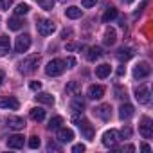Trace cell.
Returning <instances> with one entry per match:
<instances>
[{
  "label": "cell",
  "instance_id": "cell-1",
  "mask_svg": "<svg viewBox=\"0 0 153 153\" xmlns=\"http://www.w3.org/2000/svg\"><path fill=\"white\" fill-rule=\"evenodd\" d=\"M72 121L79 126V130H81V135L85 137V139H88V140H94V135H96V130H94V126L87 121V119H83V117H79L78 114H72Z\"/></svg>",
  "mask_w": 153,
  "mask_h": 153
},
{
  "label": "cell",
  "instance_id": "cell-2",
  "mask_svg": "<svg viewBox=\"0 0 153 153\" xmlns=\"http://www.w3.org/2000/svg\"><path fill=\"white\" fill-rule=\"evenodd\" d=\"M38 63H40V56H38V54L27 56L24 61H20V63H18V70H20L22 74H31V72H34V70H36Z\"/></svg>",
  "mask_w": 153,
  "mask_h": 153
},
{
  "label": "cell",
  "instance_id": "cell-3",
  "mask_svg": "<svg viewBox=\"0 0 153 153\" xmlns=\"http://www.w3.org/2000/svg\"><path fill=\"white\" fill-rule=\"evenodd\" d=\"M65 59H51L49 63H47V67H45V74L47 76H61L63 72H65Z\"/></svg>",
  "mask_w": 153,
  "mask_h": 153
},
{
  "label": "cell",
  "instance_id": "cell-4",
  "mask_svg": "<svg viewBox=\"0 0 153 153\" xmlns=\"http://www.w3.org/2000/svg\"><path fill=\"white\" fill-rule=\"evenodd\" d=\"M36 29H38V33H40L42 36H49V34H52V33L56 31V25H54V22H52V20L40 18V20H38V24H36Z\"/></svg>",
  "mask_w": 153,
  "mask_h": 153
},
{
  "label": "cell",
  "instance_id": "cell-5",
  "mask_svg": "<svg viewBox=\"0 0 153 153\" xmlns=\"http://www.w3.org/2000/svg\"><path fill=\"white\" fill-rule=\"evenodd\" d=\"M119 140H121V135H119L117 130H108V131L103 133V144L106 148H115L119 144Z\"/></svg>",
  "mask_w": 153,
  "mask_h": 153
},
{
  "label": "cell",
  "instance_id": "cell-6",
  "mask_svg": "<svg viewBox=\"0 0 153 153\" xmlns=\"http://www.w3.org/2000/svg\"><path fill=\"white\" fill-rule=\"evenodd\" d=\"M149 72H151V67H149L148 61H139L133 67V76L137 79H142V78H146V76H149Z\"/></svg>",
  "mask_w": 153,
  "mask_h": 153
},
{
  "label": "cell",
  "instance_id": "cell-7",
  "mask_svg": "<svg viewBox=\"0 0 153 153\" xmlns=\"http://www.w3.org/2000/svg\"><path fill=\"white\" fill-rule=\"evenodd\" d=\"M20 103L16 97L13 96H0V108H6V110H18Z\"/></svg>",
  "mask_w": 153,
  "mask_h": 153
},
{
  "label": "cell",
  "instance_id": "cell-8",
  "mask_svg": "<svg viewBox=\"0 0 153 153\" xmlns=\"http://www.w3.org/2000/svg\"><path fill=\"white\" fill-rule=\"evenodd\" d=\"M31 47V36L29 34H20L16 38V43H15V51L16 52H27Z\"/></svg>",
  "mask_w": 153,
  "mask_h": 153
},
{
  "label": "cell",
  "instance_id": "cell-9",
  "mask_svg": "<svg viewBox=\"0 0 153 153\" xmlns=\"http://www.w3.org/2000/svg\"><path fill=\"white\" fill-rule=\"evenodd\" d=\"M94 115H97L101 121H110L112 117V106L110 105H99L97 108H94Z\"/></svg>",
  "mask_w": 153,
  "mask_h": 153
},
{
  "label": "cell",
  "instance_id": "cell-10",
  "mask_svg": "<svg viewBox=\"0 0 153 153\" xmlns=\"http://www.w3.org/2000/svg\"><path fill=\"white\" fill-rule=\"evenodd\" d=\"M139 133L144 139H151L153 137V124H151V119L149 117H144L142 119V124L139 126Z\"/></svg>",
  "mask_w": 153,
  "mask_h": 153
},
{
  "label": "cell",
  "instance_id": "cell-11",
  "mask_svg": "<svg viewBox=\"0 0 153 153\" xmlns=\"http://www.w3.org/2000/svg\"><path fill=\"white\" fill-rule=\"evenodd\" d=\"M135 99H137L140 105H148V103L151 101V92H149V88H148V87L137 88V90H135Z\"/></svg>",
  "mask_w": 153,
  "mask_h": 153
},
{
  "label": "cell",
  "instance_id": "cell-12",
  "mask_svg": "<svg viewBox=\"0 0 153 153\" xmlns=\"http://www.w3.org/2000/svg\"><path fill=\"white\" fill-rule=\"evenodd\" d=\"M133 114H135V108H133V105H130V103H124V105H121V108H119V117H121L123 121H128L130 117H133Z\"/></svg>",
  "mask_w": 153,
  "mask_h": 153
},
{
  "label": "cell",
  "instance_id": "cell-13",
  "mask_svg": "<svg viewBox=\"0 0 153 153\" xmlns=\"http://www.w3.org/2000/svg\"><path fill=\"white\" fill-rule=\"evenodd\" d=\"M7 126L11 128V130H24L25 128V121H24V117H16V115H11V117H7Z\"/></svg>",
  "mask_w": 153,
  "mask_h": 153
},
{
  "label": "cell",
  "instance_id": "cell-14",
  "mask_svg": "<svg viewBox=\"0 0 153 153\" xmlns=\"http://www.w3.org/2000/svg\"><path fill=\"white\" fill-rule=\"evenodd\" d=\"M105 96V87H101V85H92L90 88H88V99H101Z\"/></svg>",
  "mask_w": 153,
  "mask_h": 153
},
{
  "label": "cell",
  "instance_id": "cell-15",
  "mask_svg": "<svg viewBox=\"0 0 153 153\" xmlns=\"http://www.w3.org/2000/svg\"><path fill=\"white\" fill-rule=\"evenodd\" d=\"M74 139V131L70 128H58V140L59 142H70Z\"/></svg>",
  "mask_w": 153,
  "mask_h": 153
},
{
  "label": "cell",
  "instance_id": "cell-16",
  "mask_svg": "<svg viewBox=\"0 0 153 153\" xmlns=\"http://www.w3.org/2000/svg\"><path fill=\"white\" fill-rule=\"evenodd\" d=\"M7 148H11V149H20V148H24V137H22V135H9V139H7Z\"/></svg>",
  "mask_w": 153,
  "mask_h": 153
},
{
  "label": "cell",
  "instance_id": "cell-17",
  "mask_svg": "<svg viewBox=\"0 0 153 153\" xmlns=\"http://www.w3.org/2000/svg\"><path fill=\"white\" fill-rule=\"evenodd\" d=\"M133 54H135V52H133V49H130V47H121V49L117 51V54H115V56H117V59H119V61H128V59H131V58H133Z\"/></svg>",
  "mask_w": 153,
  "mask_h": 153
},
{
  "label": "cell",
  "instance_id": "cell-18",
  "mask_svg": "<svg viewBox=\"0 0 153 153\" xmlns=\"http://www.w3.org/2000/svg\"><path fill=\"white\" fill-rule=\"evenodd\" d=\"M110 72H112V67H110L108 63H103V65L96 67V76H97L99 79H105V78H108V76H110Z\"/></svg>",
  "mask_w": 153,
  "mask_h": 153
},
{
  "label": "cell",
  "instance_id": "cell-19",
  "mask_svg": "<svg viewBox=\"0 0 153 153\" xmlns=\"http://www.w3.org/2000/svg\"><path fill=\"white\" fill-rule=\"evenodd\" d=\"M70 108H72V114H83V110H85V103L81 101V97L76 96V97L72 99V103H70Z\"/></svg>",
  "mask_w": 153,
  "mask_h": 153
},
{
  "label": "cell",
  "instance_id": "cell-20",
  "mask_svg": "<svg viewBox=\"0 0 153 153\" xmlns=\"http://www.w3.org/2000/svg\"><path fill=\"white\" fill-rule=\"evenodd\" d=\"M9 49H11V42L6 34H2L0 36V56H6L9 52Z\"/></svg>",
  "mask_w": 153,
  "mask_h": 153
},
{
  "label": "cell",
  "instance_id": "cell-21",
  "mask_svg": "<svg viewBox=\"0 0 153 153\" xmlns=\"http://www.w3.org/2000/svg\"><path fill=\"white\" fill-rule=\"evenodd\" d=\"M65 15H67V18L76 20V18H81L83 11H81L79 7H76V6H70V7H67V9H65Z\"/></svg>",
  "mask_w": 153,
  "mask_h": 153
},
{
  "label": "cell",
  "instance_id": "cell-22",
  "mask_svg": "<svg viewBox=\"0 0 153 153\" xmlns=\"http://www.w3.org/2000/svg\"><path fill=\"white\" fill-rule=\"evenodd\" d=\"M115 40H117V34H115V31H114L112 27H108V29L105 31V38H103L105 45H114V43H115Z\"/></svg>",
  "mask_w": 153,
  "mask_h": 153
},
{
  "label": "cell",
  "instance_id": "cell-23",
  "mask_svg": "<svg viewBox=\"0 0 153 153\" xmlns=\"http://www.w3.org/2000/svg\"><path fill=\"white\" fill-rule=\"evenodd\" d=\"M29 115H31V119H33V121L42 123V121L45 119V110H43V108H40V106H36V108H33V110H31V114H29Z\"/></svg>",
  "mask_w": 153,
  "mask_h": 153
},
{
  "label": "cell",
  "instance_id": "cell-24",
  "mask_svg": "<svg viewBox=\"0 0 153 153\" xmlns=\"http://www.w3.org/2000/svg\"><path fill=\"white\" fill-rule=\"evenodd\" d=\"M24 24H25V22H24V20H20L18 16H15V18H9V20H7V27H9L11 31H20V29L24 27Z\"/></svg>",
  "mask_w": 153,
  "mask_h": 153
},
{
  "label": "cell",
  "instance_id": "cell-25",
  "mask_svg": "<svg viewBox=\"0 0 153 153\" xmlns=\"http://www.w3.org/2000/svg\"><path fill=\"white\" fill-rule=\"evenodd\" d=\"M101 56H103L101 47H90V49H88V54H87V59H88V61H96V59H99Z\"/></svg>",
  "mask_w": 153,
  "mask_h": 153
},
{
  "label": "cell",
  "instance_id": "cell-26",
  "mask_svg": "<svg viewBox=\"0 0 153 153\" xmlns=\"http://www.w3.org/2000/svg\"><path fill=\"white\" fill-rule=\"evenodd\" d=\"M67 94H70V96H79L81 94V85L78 81H70L67 85Z\"/></svg>",
  "mask_w": 153,
  "mask_h": 153
},
{
  "label": "cell",
  "instance_id": "cell-27",
  "mask_svg": "<svg viewBox=\"0 0 153 153\" xmlns=\"http://www.w3.org/2000/svg\"><path fill=\"white\" fill-rule=\"evenodd\" d=\"M36 99L40 103H43V105H54V96H51L49 92H40L36 96Z\"/></svg>",
  "mask_w": 153,
  "mask_h": 153
},
{
  "label": "cell",
  "instance_id": "cell-28",
  "mask_svg": "<svg viewBox=\"0 0 153 153\" xmlns=\"http://www.w3.org/2000/svg\"><path fill=\"white\" fill-rule=\"evenodd\" d=\"M115 18H117V9H115V7L106 9L105 15H103V22H105V24H108V22H112V20H115Z\"/></svg>",
  "mask_w": 153,
  "mask_h": 153
},
{
  "label": "cell",
  "instance_id": "cell-29",
  "mask_svg": "<svg viewBox=\"0 0 153 153\" xmlns=\"http://www.w3.org/2000/svg\"><path fill=\"white\" fill-rule=\"evenodd\" d=\"M61 124H63V117H59V115H56V117H52L51 121H49V130H58V128H61Z\"/></svg>",
  "mask_w": 153,
  "mask_h": 153
},
{
  "label": "cell",
  "instance_id": "cell-30",
  "mask_svg": "<svg viewBox=\"0 0 153 153\" xmlns=\"http://www.w3.org/2000/svg\"><path fill=\"white\" fill-rule=\"evenodd\" d=\"M36 2H38V6H40L42 9L51 11V9L54 7V4H56V0H36Z\"/></svg>",
  "mask_w": 153,
  "mask_h": 153
},
{
  "label": "cell",
  "instance_id": "cell-31",
  "mask_svg": "<svg viewBox=\"0 0 153 153\" xmlns=\"http://www.w3.org/2000/svg\"><path fill=\"white\" fill-rule=\"evenodd\" d=\"M29 9H31V7H29V4H18V6L15 7V15H16V16L27 15V13H29Z\"/></svg>",
  "mask_w": 153,
  "mask_h": 153
},
{
  "label": "cell",
  "instance_id": "cell-32",
  "mask_svg": "<svg viewBox=\"0 0 153 153\" xmlns=\"http://www.w3.org/2000/svg\"><path fill=\"white\" fill-rule=\"evenodd\" d=\"M40 144H42V140H40L38 135H33V137L29 139V148H31V149H38Z\"/></svg>",
  "mask_w": 153,
  "mask_h": 153
},
{
  "label": "cell",
  "instance_id": "cell-33",
  "mask_svg": "<svg viewBox=\"0 0 153 153\" xmlns=\"http://www.w3.org/2000/svg\"><path fill=\"white\" fill-rule=\"evenodd\" d=\"M47 149H49V151H61V146H59L58 142H54V140H51V142L47 144Z\"/></svg>",
  "mask_w": 153,
  "mask_h": 153
},
{
  "label": "cell",
  "instance_id": "cell-34",
  "mask_svg": "<svg viewBox=\"0 0 153 153\" xmlns=\"http://www.w3.org/2000/svg\"><path fill=\"white\" fill-rule=\"evenodd\" d=\"M11 4H13V0H0V11H7Z\"/></svg>",
  "mask_w": 153,
  "mask_h": 153
},
{
  "label": "cell",
  "instance_id": "cell-35",
  "mask_svg": "<svg viewBox=\"0 0 153 153\" xmlns=\"http://www.w3.org/2000/svg\"><path fill=\"white\" fill-rule=\"evenodd\" d=\"M115 97H119V99H126V90L124 88H121V87H115Z\"/></svg>",
  "mask_w": 153,
  "mask_h": 153
},
{
  "label": "cell",
  "instance_id": "cell-36",
  "mask_svg": "<svg viewBox=\"0 0 153 153\" xmlns=\"http://www.w3.org/2000/svg\"><path fill=\"white\" fill-rule=\"evenodd\" d=\"M29 88L34 90V92H38V90L42 88V83H40V81H31V83H29Z\"/></svg>",
  "mask_w": 153,
  "mask_h": 153
},
{
  "label": "cell",
  "instance_id": "cell-37",
  "mask_svg": "<svg viewBox=\"0 0 153 153\" xmlns=\"http://www.w3.org/2000/svg\"><path fill=\"white\" fill-rule=\"evenodd\" d=\"M119 135H121L123 139H124V137H126V139H130V135H131V130L126 126V128H123V130H121V133H119Z\"/></svg>",
  "mask_w": 153,
  "mask_h": 153
},
{
  "label": "cell",
  "instance_id": "cell-38",
  "mask_svg": "<svg viewBox=\"0 0 153 153\" xmlns=\"http://www.w3.org/2000/svg\"><path fill=\"white\" fill-rule=\"evenodd\" d=\"M148 2H149V0H142V2H140V6H139V9L135 11V16H139V15L142 13V9H144V7L148 6Z\"/></svg>",
  "mask_w": 153,
  "mask_h": 153
},
{
  "label": "cell",
  "instance_id": "cell-39",
  "mask_svg": "<svg viewBox=\"0 0 153 153\" xmlns=\"http://www.w3.org/2000/svg\"><path fill=\"white\" fill-rule=\"evenodd\" d=\"M96 2L97 0H81V6L83 7H92V6H96Z\"/></svg>",
  "mask_w": 153,
  "mask_h": 153
},
{
  "label": "cell",
  "instance_id": "cell-40",
  "mask_svg": "<svg viewBox=\"0 0 153 153\" xmlns=\"http://www.w3.org/2000/svg\"><path fill=\"white\" fill-rule=\"evenodd\" d=\"M72 151H74V153H83V151H85V144H76V146L72 148Z\"/></svg>",
  "mask_w": 153,
  "mask_h": 153
},
{
  "label": "cell",
  "instance_id": "cell-41",
  "mask_svg": "<svg viewBox=\"0 0 153 153\" xmlns=\"http://www.w3.org/2000/svg\"><path fill=\"white\" fill-rule=\"evenodd\" d=\"M74 65H76V59H74V58H67V59H65V67H67V68H72Z\"/></svg>",
  "mask_w": 153,
  "mask_h": 153
},
{
  "label": "cell",
  "instance_id": "cell-42",
  "mask_svg": "<svg viewBox=\"0 0 153 153\" xmlns=\"http://www.w3.org/2000/svg\"><path fill=\"white\" fill-rule=\"evenodd\" d=\"M121 151H135V146L126 144V146H123V148H121Z\"/></svg>",
  "mask_w": 153,
  "mask_h": 153
},
{
  "label": "cell",
  "instance_id": "cell-43",
  "mask_svg": "<svg viewBox=\"0 0 153 153\" xmlns=\"http://www.w3.org/2000/svg\"><path fill=\"white\" fill-rule=\"evenodd\" d=\"M124 74H126V67H124V65H121V67L117 68V76H124Z\"/></svg>",
  "mask_w": 153,
  "mask_h": 153
},
{
  "label": "cell",
  "instance_id": "cell-44",
  "mask_svg": "<svg viewBox=\"0 0 153 153\" xmlns=\"http://www.w3.org/2000/svg\"><path fill=\"white\" fill-rule=\"evenodd\" d=\"M70 34H72V31H70V29H65V31L61 33V38H63V40H67V36H70Z\"/></svg>",
  "mask_w": 153,
  "mask_h": 153
},
{
  "label": "cell",
  "instance_id": "cell-45",
  "mask_svg": "<svg viewBox=\"0 0 153 153\" xmlns=\"http://www.w3.org/2000/svg\"><path fill=\"white\" fill-rule=\"evenodd\" d=\"M81 45H76V43H68L67 45V51H74V49H79Z\"/></svg>",
  "mask_w": 153,
  "mask_h": 153
},
{
  "label": "cell",
  "instance_id": "cell-46",
  "mask_svg": "<svg viewBox=\"0 0 153 153\" xmlns=\"http://www.w3.org/2000/svg\"><path fill=\"white\" fill-rule=\"evenodd\" d=\"M4 79H6V72H4V70H0V87H2Z\"/></svg>",
  "mask_w": 153,
  "mask_h": 153
},
{
  "label": "cell",
  "instance_id": "cell-47",
  "mask_svg": "<svg viewBox=\"0 0 153 153\" xmlns=\"http://www.w3.org/2000/svg\"><path fill=\"white\" fill-rule=\"evenodd\" d=\"M140 149H142V151H151V148H149L148 144H142V146H140Z\"/></svg>",
  "mask_w": 153,
  "mask_h": 153
},
{
  "label": "cell",
  "instance_id": "cell-48",
  "mask_svg": "<svg viewBox=\"0 0 153 153\" xmlns=\"http://www.w3.org/2000/svg\"><path fill=\"white\" fill-rule=\"evenodd\" d=\"M123 2H126V4H130V2H133V0H123Z\"/></svg>",
  "mask_w": 153,
  "mask_h": 153
}]
</instances>
